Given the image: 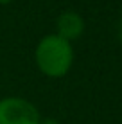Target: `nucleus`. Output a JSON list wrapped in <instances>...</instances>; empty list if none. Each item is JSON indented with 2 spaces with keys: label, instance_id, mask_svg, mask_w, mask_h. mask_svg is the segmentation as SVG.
<instances>
[{
  "label": "nucleus",
  "instance_id": "39448f33",
  "mask_svg": "<svg viewBox=\"0 0 122 124\" xmlns=\"http://www.w3.org/2000/svg\"><path fill=\"white\" fill-rule=\"evenodd\" d=\"M117 34H119V40H120V43H122V22L119 23V32H117Z\"/></svg>",
  "mask_w": 122,
  "mask_h": 124
},
{
  "label": "nucleus",
  "instance_id": "7ed1b4c3",
  "mask_svg": "<svg viewBox=\"0 0 122 124\" xmlns=\"http://www.w3.org/2000/svg\"><path fill=\"white\" fill-rule=\"evenodd\" d=\"M85 32V20L75 11H63L56 20V34L66 41H75Z\"/></svg>",
  "mask_w": 122,
  "mask_h": 124
},
{
  "label": "nucleus",
  "instance_id": "423d86ee",
  "mask_svg": "<svg viewBox=\"0 0 122 124\" xmlns=\"http://www.w3.org/2000/svg\"><path fill=\"white\" fill-rule=\"evenodd\" d=\"M13 0H0V6H7V4H11Z\"/></svg>",
  "mask_w": 122,
  "mask_h": 124
},
{
  "label": "nucleus",
  "instance_id": "f03ea898",
  "mask_svg": "<svg viewBox=\"0 0 122 124\" xmlns=\"http://www.w3.org/2000/svg\"><path fill=\"white\" fill-rule=\"evenodd\" d=\"M41 115L29 99L9 95L0 99V124H40Z\"/></svg>",
  "mask_w": 122,
  "mask_h": 124
},
{
  "label": "nucleus",
  "instance_id": "20e7f679",
  "mask_svg": "<svg viewBox=\"0 0 122 124\" xmlns=\"http://www.w3.org/2000/svg\"><path fill=\"white\" fill-rule=\"evenodd\" d=\"M40 124H59V121H56V119H50V117H47V119H43V117H41Z\"/></svg>",
  "mask_w": 122,
  "mask_h": 124
},
{
  "label": "nucleus",
  "instance_id": "f257e3e1",
  "mask_svg": "<svg viewBox=\"0 0 122 124\" xmlns=\"http://www.w3.org/2000/svg\"><path fill=\"white\" fill-rule=\"evenodd\" d=\"M34 63L47 78H65L74 65V47L56 32L45 34L34 49Z\"/></svg>",
  "mask_w": 122,
  "mask_h": 124
}]
</instances>
